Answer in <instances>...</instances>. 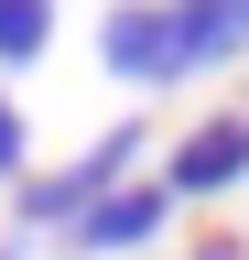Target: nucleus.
I'll return each instance as SVG.
<instances>
[{
    "mask_svg": "<svg viewBox=\"0 0 249 260\" xmlns=\"http://www.w3.org/2000/svg\"><path fill=\"white\" fill-rule=\"evenodd\" d=\"M130 152H141V130H109V141L87 152V162H65V174H44L33 195H22V217H33V228H44V217H65V228H76L87 206H98V195H119V174H130Z\"/></svg>",
    "mask_w": 249,
    "mask_h": 260,
    "instance_id": "1",
    "label": "nucleus"
},
{
    "mask_svg": "<svg viewBox=\"0 0 249 260\" xmlns=\"http://www.w3.org/2000/svg\"><path fill=\"white\" fill-rule=\"evenodd\" d=\"M163 22H173V76L249 54V0H163Z\"/></svg>",
    "mask_w": 249,
    "mask_h": 260,
    "instance_id": "2",
    "label": "nucleus"
},
{
    "mask_svg": "<svg viewBox=\"0 0 249 260\" xmlns=\"http://www.w3.org/2000/svg\"><path fill=\"white\" fill-rule=\"evenodd\" d=\"M163 206H173V184H130V195H98V206H87L65 239L76 249H141L152 228H163Z\"/></svg>",
    "mask_w": 249,
    "mask_h": 260,
    "instance_id": "3",
    "label": "nucleus"
},
{
    "mask_svg": "<svg viewBox=\"0 0 249 260\" xmlns=\"http://www.w3.org/2000/svg\"><path fill=\"white\" fill-rule=\"evenodd\" d=\"M238 174H249V119H217V130H195V141L173 152V195H217Z\"/></svg>",
    "mask_w": 249,
    "mask_h": 260,
    "instance_id": "4",
    "label": "nucleus"
},
{
    "mask_svg": "<svg viewBox=\"0 0 249 260\" xmlns=\"http://www.w3.org/2000/svg\"><path fill=\"white\" fill-rule=\"evenodd\" d=\"M109 76H173V22L163 11H109Z\"/></svg>",
    "mask_w": 249,
    "mask_h": 260,
    "instance_id": "5",
    "label": "nucleus"
},
{
    "mask_svg": "<svg viewBox=\"0 0 249 260\" xmlns=\"http://www.w3.org/2000/svg\"><path fill=\"white\" fill-rule=\"evenodd\" d=\"M54 32V0H0V65H33Z\"/></svg>",
    "mask_w": 249,
    "mask_h": 260,
    "instance_id": "6",
    "label": "nucleus"
},
{
    "mask_svg": "<svg viewBox=\"0 0 249 260\" xmlns=\"http://www.w3.org/2000/svg\"><path fill=\"white\" fill-rule=\"evenodd\" d=\"M0 174H22V109L0 98Z\"/></svg>",
    "mask_w": 249,
    "mask_h": 260,
    "instance_id": "7",
    "label": "nucleus"
},
{
    "mask_svg": "<svg viewBox=\"0 0 249 260\" xmlns=\"http://www.w3.org/2000/svg\"><path fill=\"white\" fill-rule=\"evenodd\" d=\"M195 260H249V249H238V239H206V249H195Z\"/></svg>",
    "mask_w": 249,
    "mask_h": 260,
    "instance_id": "8",
    "label": "nucleus"
},
{
    "mask_svg": "<svg viewBox=\"0 0 249 260\" xmlns=\"http://www.w3.org/2000/svg\"><path fill=\"white\" fill-rule=\"evenodd\" d=\"M0 260H11V249H0Z\"/></svg>",
    "mask_w": 249,
    "mask_h": 260,
    "instance_id": "9",
    "label": "nucleus"
}]
</instances>
